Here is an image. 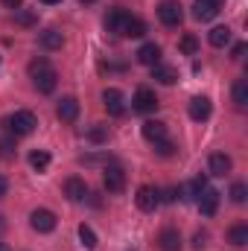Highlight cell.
I'll return each instance as SVG.
<instances>
[{
  "label": "cell",
  "mask_w": 248,
  "mask_h": 251,
  "mask_svg": "<svg viewBox=\"0 0 248 251\" xmlns=\"http://www.w3.org/2000/svg\"><path fill=\"white\" fill-rule=\"evenodd\" d=\"M3 126H6V131H9V134L24 137V134H29V131L38 126V120H35V114H32V111H15V114H9V117L3 120Z\"/></svg>",
  "instance_id": "cell-1"
},
{
  "label": "cell",
  "mask_w": 248,
  "mask_h": 251,
  "mask_svg": "<svg viewBox=\"0 0 248 251\" xmlns=\"http://www.w3.org/2000/svg\"><path fill=\"white\" fill-rule=\"evenodd\" d=\"M158 18H161L164 26H178V24L184 21V9H181L178 0H164V3L158 6Z\"/></svg>",
  "instance_id": "cell-2"
},
{
  "label": "cell",
  "mask_w": 248,
  "mask_h": 251,
  "mask_svg": "<svg viewBox=\"0 0 248 251\" xmlns=\"http://www.w3.org/2000/svg\"><path fill=\"white\" fill-rule=\"evenodd\" d=\"M29 225H32V231H38V234H50V231H56V213L47 210V207H35V210L29 213Z\"/></svg>",
  "instance_id": "cell-3"
},
{
  "label": "cell",
  "mask_w": 248,
  "mask_h": 251,
  "mask_svg": "<svg viewBox=\"0 0 248 251\" xmlns=\"http://www.w3.org/2000/svg\"><path fill=\"white\" fill-rule=\"evenodd\" d=\"M102 105H105V111H108L111 117H123L125 114L123 91H117V88H105V91H102Z\"/></svg>",
  "instance_id": "cell-4"
},
{
  "label": "cell",
  "mask_w": 248,
  "mask_h": 251,
  "mask_svg": "<svg viewBox=\"0 0 248 251\" xmlns=\"http://www.w3.org/2000/svg\"><path fill=\"white\" fill-rule=\"evenodd\" d=\"M158 105H161V102H158L155 91H149V88H137V94H134V100H131V108H134V111H140V114H152Z\"/></svg>",
  "instance_id": "cell-5"
},
{
  "label": "cell",
  "mask_w": 248,
  "mask_h": 251,
  "mask_svg": "<svg viewBox=\"0 0 248 251\" xmlns=\"http://www.w3.org/2000/svg\"><path fill=\"white\" fill-rule=\"evenodd\" d=\"M32 85H35L38 94H53L56 85H59V73H56L53 67H44V70H38V73L32 76Z\"/></svg>",
  "instance_id": "cell-6"
},
{
  "label": "cell",
  "mask_w": 248,
  "mask_h": 251,
  "mask_svg": "<svg viewBox=\"0 0 248 251\" xmlns=\"http://www.w3.org/2000/svg\"><path fill=\"white\" fill-rule=\"evenodd\" d=\"M134 201H137V207H140L143 213H152V210L161 204V193H158L155 187H149V184H143V187H137Z\"/></svg>",
  "instance_id": "cell-7"
},
{
  "label": "cell",
  "mask_w": 248,
  "mask_h": 251,
  "mask_svg": "<svg viewBox=\"0 0 248 251\" xmlns=\"http://www.w3.org/2000/svg\"><path fill=\"white\" fill-rule=\"evenodd\" d=\"M102 184L108 193H123L125 190V173L117 167V164H108L105 173H102Z\"/></svg>",
  "instance_id": "cell-8"
},
{
  "label": "cell",
  "mask_w": 248,
  "mask_h": 251,
  "mask_svg": "<svg viewBox=\"0 0 248 251\" xmlns=\"http://www.w3.org/2000/svg\"><path fill=\"white\" fill-rule=\"evenodd\" d=\"M128 12H125L123 6H114V9H108L105 12V29L108 32H117V35H123V26L128 24Z\"/></svg>",
  "instance_id": "cell-9"
},
{
  "label": "cell",
  "mask_w": 248,
  "mask_h": 251,
  "mask_svg": "<svg viewBox=\"0 0 248 251\" xmlns=\"http://www.w3.org/2000/svg\"><path fill=\"white\" fill-rule=\"evenodd\" d=\"M204 190H207V178H204V176H196L190 184H181V187L175 190V196H181L184 201H193V199H198Z\"/></svg>",
  "instance_id": "cell-10"
},
{
  "label": "cell",
  "mask_w": 248,
  "mask_h": 251,
  "mask_svg": "<svg viewBox=\"0 0 248 251\" xmlns=\"http://www.w3.org/2000/svg\"><path fill=\"white\" fill-rule=\"evenodd\" d=\"M207 167H210V176H228L231 173V167H234V161H231V155H225V152H213L210 155V161H207Z\"/></svg>",
  "instance_id": "cell-11"
},
{
  "label": "cell",
  "mask_w": 248,
  "mask_h": 251,
  "mask_svg": "<svg viewBox=\"0 0 248 251\" xmlns=\"http://www.w3.org/2000/svg\"><path fill=\"white\" fill-rule=\"evenodd\" d=\"M56 114H59V120H64V123H73V120L79 117V102H76V97H62L59 105H56Z\"/></svg>",
  "instance_id": "cell-12"
},
{
  "label": "cell",
  "mask_w": 248,
  "mask_h": 251,
  "mask_svg": "<svg viewBox=\"0 0 248 251\" xmlns=\"http://www.w3.org/2000/svg\"><path fill=\"white\" fill-rule=\"evenodd\" d=\"M140 131H143V137H146L149 143H161V140L170 137V134H167V123H161V120H146Z\"/></svg>",
  "instance_id": "cell-13"
},
{
  "label": "cell",
  "mask_w": 248,
  "mask_h": 251,
  "mask_svg": "<svg viewBox=\"0 0 248 251\" xmlns=\"http://www.w3.org/2000/svg\"><path fill=\"white\" fill-rule=\"evenodd\" d=\"M216 15H219V6H216V3H210V0H196V3H193V18H196V21L207 24V21H213Z\"/></svg>",
  "instance_id": "cell-14"
},
{
  "label": "cell",
  "mask_w": 248,
  "mask_h": 251,
  "mask_svg": "<svg viewBox=\"0 0 248 251\" xmlns=\"http://www.w3.org/2000/svg\"><path fill=\"white\" fill-rule=\"evenodd\" d=\"M196 201H198V210H201L204 216H213V213L219 210V190H210V187H207L201 196H198V199H196Z\"/></svg>",
  "instance_id": "cell-15"
},
{
  "label": "cell",
  "mask_w": 248,
  "mask_h": 251,
  "mask_svg": "<svg viewBox=\"0 0 248 251\" xmlns=\"http://www.w3.org/2000/svg\"><path fill=\"white\" fill-rule=\"evenodd\" d=\"M64 196H67L70 201H85V199H88V184L73 176V178L64 181Z\"/></svg>",
  "instance_id": "cell-16"
},
{
  "label": "cell",
  "mask_w": 248,
  "mask_h": 251,
  "mask_svg": "<svg viewBox=\"0 0 248 251\" xmlns=\"http://www.w3.org/2000/svg\"><path fill=\"white\" fill-rule=\"evenodd\" d=\"M187 111H190V117H193L196 123H201V120L210 117V100H207V97H193Z\"/></svg>",
  "instance_id": "cell-17"
},
{
  "label": "cell",
  "mask_w": 248,
  "mask_h": 251,
  "mask_svg": "<svg viewBox=\"0 0 248 251\" xmlns=\"http://www.w3.org/2000/svg\"><path fill=\"white\" fill-rule=\"evenodd\" d=\"M158 246H161V251H181V234L175 228H164L158 234Z\"/></svg>",
  "instance_id": "cell-18"
},
{
  "label": "cell",
  "mask_w": 248,
  "mask_h": 251,
  "mask_svg": "<svg viewBox=\"0 0 248 251\" xmlns=\"http://www.w3.org/2000/svg\"><path fill=\"white\" fill-rule=\"evenodd\" d=\"M38 44L44 47V50H62V44H64V35L59 32V29H44L41 35H38Z\"/></svg>",
  "instance_id": "cell-19"
},
{
  "label": "cell",
  "mask_w": 248,
  "mask_h": 251,
  "mask_svg": "<svg viewBox=\"0 0 248 251\" xmlns=\"http://www.w3.org/2000/svg\"><path fill=\"white\" fill-rule=\"evenodd\" d=\"M137 62L146 64V67H155V64L161 62V47L158 44H143L137 50Z\"/></svg>",
  "instance_id": "cell-20"
},
{
  "label": "cell",
  "mask_w": 248,
  "mask_h": 251,
  "mask_svg": "<svg viewBox=\"0 0 248 251\" xmlns=\"http://www.w3.org/2000/svg\"><path fill=\"white\" fill-rule=\"evenodd\" d=\"M152 79H158L161 85H175L178 82V70L175 67H167V64H155L152 67Z\"/></svg>",
  "instance_id": "cell-21"
},
{
  "label": "cell",
  "mask_w": 248,
  "mask_h": 251,
  "mask_svg": "<svg viewBox=\"0 0 248 251\" xmlns=\"http://www.w3.org/2000/svg\"><path fill=\"white\" fill-rule=\"evenodd\" d=\"M207 41H210L213 47H225V44L231 41V26H213L210 35H207Z\"/></svg>",
  "instance_id": "cell-22"
},
{
  "label": "cell",
  "mask_w": 248,
  "mask_h": 251,
  "mask_svg": "<svg viewBox=\"0 0 248 251\" xmlns=\"http://www.w3.org/2000/svg\"><path fill=\"white\" fill-rule=\"evenodd\" d=\"M228 243H231V246H240V249L248 246V225H243V222L234 225V228L228 231Z\"/></svg>",
  "instance_id": "cell-23"
},
{
  "label": "cell",
  "mask_w": 248,
  "mask_h": 251,
  "mask_svg": "<svg viewBox=\"0 0 248 251\" xmlns=\"http://www.w3.org/2000/svg\"><path fill=\"white\" fill-rule=\"evenodd\" d=\"M123 35L125 38H143L146 35V24L140 18H128V24L123 26Z\"/></svg>",
  "instance_id": "cell-24"
},
{
  "label": "cell",
  "mask_w": 248,
  "mask_h": 251,
  "mask_svg": "<svg viewBox=\"0 0 248 251\" xmlns=\"http://www.w3.org/2000/svg\"><path fill=\"white\" fill-rule=\"evenodd\" d=\"M29 167H32V170H38V173H44V170L50 167V152H44V149L29 152Z\"/></svg>",
  "instance_id": "cell-25"
},
{
  "label": "cell",
  "mask_w": 248,
  "mask_h": 251,
  "mask_svg": "<svg viewBox=\"0 0 248 251\" xmlns=\"http://www.w3.org/2000/svg\"><path fill=\"white\" fill-rule=\"evenodd\" d=\"M79 240H82V246H85L88 251H94L97 246H99V240H97V234H94V228H91V225H85V222L79 225Z\"/></svg>",
  "instance_id": "cell-26"
},
{
  "label": "cell",
  "mask_w": 248,
  "mask_h": 251,
  "mask_svg": "<svg viewBox=\"0 0 248 251\" xmlns=\"http://www.w3.org/2000/svg\"><path fill=\"white\" fill-rule=\"evenodd\" d=\"M234 102H237V108L248 105V79H237L234 82Z\"/></svg>",
  "instance_id": "cell-27"
},
{
  "label": "cell",
  "mask_w": 248,
  "mask_h": 251,
  "mask_svg": "<svg viewBox=\"0 0 248 251\" xmlns=\"http://www.w3.org/2000/svg\"><path fill=\"white\" fill-rule=\"evenodd\" d=\"M15 24H21V26H32V24H38V12H29V9H15Z\"/></svg>",
  "instance_id": "cell-28"
},
{
  "label": "cell",
  "mask_w": 248,
  "mask_h": 251,
  "mask_svg": "<svg viewBox=\"0 0 248 251\" xmlns=\"http://www.w3.org/2000/svg\"><path fill=\"white\" fill-rule=\"evenodd\" d=\"M178 47H181V53H184V56H196V53H198V38L187 32L184 38L178 41Z\"/></svg>",
  "instance_id": "cell-29"
},
{
  "label": "cell",
  "mask_w": 248,
  "mask_h": 251,
  "mask_svg": "<svg viewBox=\"0 0 248 251\" xmlns=\"http://www.w3.org/2000/svg\"><path fill=\"white\" fill-rule=\"evenodd\" d=\"M88 140H91V143H105V140H108V126H94V128L88 131Z\"/></svg>",
  "instance_id": "cell-30"
},
{
  "label": "cell",
  "mask_w": 248,
  "mask_h": 251,
  "mask_svg": "<svg viewBox=\"0 0 248 251\" xmlns=\"http://www.w3.org/2000/svg\"><path fill=\"white\" fill-rule=\"evenodd\" d=\"M246 196H248V187L243 184V181H234V184H231V201L243 204V201H246Z\"/></svg>",
  "instance_id": "cell-31"
},
{
  "label": "cell",
  "mask_w": 248,
  "mask_h": 251,
  "mask_svg": "<svg viewBox=\"0 0 248 251\" xmlns=\"http://www.w3.org/2000/svg\"><path fill=\"white\" fill-rule=\"evenodd\" d=\"M155 152H158V155H164V158H170V155L175 152V143H170V140H161V143H155Z\"/></svg>",
  "instance_id": "cell-32"
},
{
  "label": "cell",
  "mask_w": 248,
  "mask_h": 251,
  "mask_svg": "<svg viewBox=\"0 0 248 251\" xmlns=\"http://www.w3.org/2000/svg\"><path fill=\"white\" fill-rule=\"evenodd\" d=\"M207 240H210V234H207V231H196V237H193V249L201 251L204 246H207Z\"/></svg>",
  "instance_id": "cell-33"
},
{
  "label": "cell",
  "mask_w": 248,
  "mask_h": 251,
  "mask_svg": "<svg viewBox=\"0 0 248 251\" xmlns=\"http://www.w3.org/2000/svg\"><path fill=\"white\" fill-rule=\"evenodd\" d=\"M44 67H50L47 59H32V62H29V76H35V73H38V70H44Z\"/></svg>",
  "instance_id": "cell-34"
},
{
  "label": "cell",
  "mask_w": 248,
  "mask_h": 251,
  "mask_svg": "<svg viewBox=\"0 0 248 251\" xmlns=\"http://www.w3.org/2000/svg\"><path fill=\"white\" fill-rule=\"evenodd\" d=\"M0 155H3V158L12 155V140H0Z\"/></svg>",
  "instance_id": "cell-35"
},
{
  "label": "cell",
  "mask_w": 248,
  "mask_h": 251,
  "mask_svg": "<svg viewBox=\"0 0 248 251\" xmlns=\"http://www.w3.org/2000/svg\"><path fill=\"white\" fill-rule=\"evenodd\" d=\"M246 44H243V41H240V44H237V47H234V59H237V62H240V59H243V56H246Z\"/></svg>",
  "instance_id": "cell-36"
},
{
  "label": "cell",
  "mask_w": 248,
  "mask_h": 251,
  "mask_svg": "<svg viewBox=\"0 0 248 251\" xmlns=\"http://www.w3.org/2000/svg\"><path fill=\"white\" fill-rule=\"evenodd\" d=\"M21 3L24 0H3V6H9V9H21Z\"/></svg>",
  "instance_id": "cell-37"
},
{
  "label": "cell",
  "mask_w": 248,
  "mask_h": 251,
  "mask_svg": "<svg viewBox=\"0 0 248 251\" xmlns=\"http://www.w3.org/2000/svg\"><path fill=\"white\" fill-rule=\"evenodd\" d=\"M3 196H6V178L0 176V199H3Z\"/></svg>",
  "instance_id": "cell-38"
},
{
  "label": "cell",
  "mask_w": 248,
  "mask_h": 251,
  "mask_svg": "<svg viewBox=\"0 0 248 251\" xmlns=\"http://www.w3.org/2000/svg\"><path fill=\"white\" fill-rule=\"evenodd\" d=\"M3 231H6V219L0 216V234H3Z\"/></svg>",
  "instance_id": "cell-39"
},
{
  "label": "cell",
  "mask_w": 248,
  "mask_h": 251,
  "mask_svg": "<svg viewBox=\"0 0 248 251\" xmlns=\"http://www.w3.org/2000/svg\"><path fill=\"white\" fill-rule=\"evenodd\" d=\"M41 3H47V6H56V3H62V0H41Z\"/></svg>",
  "instance_id": "cell-40"
},
{
  "label": "cell",
  "mask_w": 248,
  "mask_h": 251,
  "mask_svg": "<svg viewBox=\"0 0 248 251\" xmlns=\"http://www.w3.org/2000/svg\"><path fill=\"white\" fill-rule=\"evenodd\" d=\"M0 251H12V249H9V246H6V243H0Z\"/></svg>",
  "instance_id": "cell-41"
},
{
  "label": "cell",
  "mask_w": 248,
  "mask_h": 251,
  "mask_svg": "<svg viewBox=\"0 0 248 251\" xmlns=\"http://www.w3.org/2000/svg\"><path fill=\"white\" fill-rule=\"evenodd\" d=\"M210 3H216V6H222V0H210Z\"/></svg>",
  "instance_id": "cell-42"
},
{
  "label": "cell",
  "mask_w": 248,
  "mask_h": 251,
  "mask_svg": "<svg viewBox=\"0 0 248 251\" xmlns=\"http://www.w3.org/2000/svg\"><path fill=\"white\" fill-rule=\"evenodd\" d=\"M79 3H97V0H79Z\"/></svg>",
  "instance_id": "cell-43"
}]
</instances>
